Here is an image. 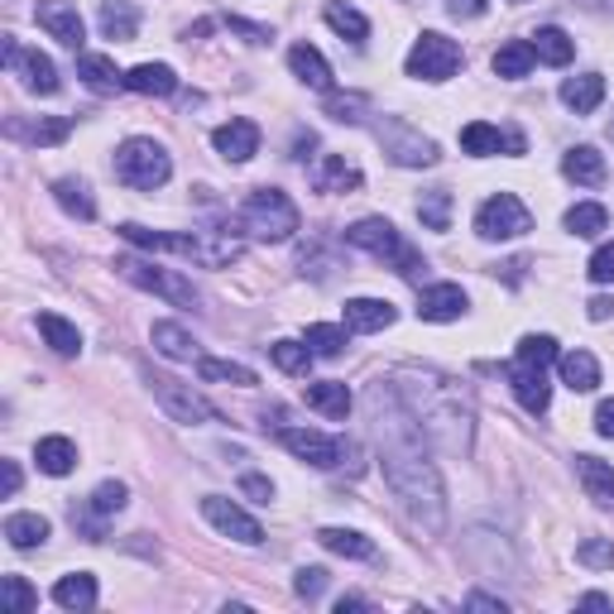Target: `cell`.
I'll list each match as a JSON object with an SVG mask.
<instances>
[{
    "label": "cell",
    "mask_w": 614,
    "mask_h": 614,
    "mask_svg": "<svg viewBox=\"0 0 614 614\" xmlns=\"http://www.w3.org/2000/svg\"><path fill=\"white\" fill-rule=\"evenodd\" d=\"M370 605V600H360V595H341V600H336V614H346V610H365Z\"/></svg>",
    "instance_id": "obj_60"
},
{
    "label": "cell",
    "mask_w": 614,
    "mask_h": 614,
    "mask_svg": "<svg viewBox=\"0 0 614 614\" xmlns=\"http://www.w3.org/2000/svg\"><path fill=\"white\" fill-rule=\"evenodd\" d=\"M53 600L63 610H92L96 605V576L92 571H72L53 586Z\"/></svg>",
    "instance_id": "obj_35"
},
{
    "label": "cell",
    "mask_w": 614,
    "mask_h": 614,
    "mask_svg": "<svg viewBox=\"0 0 614 614\" xmlns=\"http://www.w3.org/2000/svg\"><path fill=\"white\" fill-rule=\"evenodd\" d=\"M308 408H317L322 418H332V423H341L346 413H351V389H346L341 380H322V384H308L303 389Z\"/></svg>",
    "instance_id": "obj_25"
},
{
    "label": "cell",
    "mask_w": 614,
    "mask_h": 614,
    "mask_svg": "<svg viewBox=\"0 0 614 614\" xmlns=\"http://www.w3.org/2000/svg\"><path fill=\"white\" fill-rule=\"evenodd\" d=\"M212 144H216V154H221V159L250 164L260 154V125H255V120H245V116H236V120H226V125L212 130Z\"/></svg>",
    "instance_id": "obj_15"
},
{
    "label": "cell",
    "mask_w": 614,
    "mask_h": 614,
    "mask_svg": "<svg viewBox=\"0 0 614 614\" xmlns=\"http://www.w3.org/2000/svg\"><path fill=\"white\" fill-rule=\"evenodd\" d=\"M605 226H610V212L600 207V202H576V207L567 212V231H571V236H586V240H591V236L605 231Z\"/></svg>",
    "instance_id": "obj_43"
},
{
    "label": "cell",
    "mask_w": 614,
    "mask_h": 614,
    "mask_svg": "<svg viewBox=\"0 0 614 614\" xmlns=\"http://www.w3.org/2000/svg\"><path fill=\"white\" fill-rule=\"evenodd\" d=\"M610 135H614V120H610Z\"/></svg>",
    "instance_id": "obj_64"
},
{
    "label": "cell",
    "mask_w": 614,
    "mask_h": 614,
    "mask_svg": "<svg viewBox=\"0 0 614 614\" xmlns=\"http://www.w3.org/2000/svg\"><path fill=\"white\" fill-rule=\"evenodd\" d=\"M10 135H24L29 144H63L72 135V120L68 116H48V120H34V125L10 120Z\"/></svg>",
    "instance_id": "obj_40"
},
{
    "label": "cell",
    "mask_w": 614,
    "mask_h": 614,
    "mask_svg": "<svg viewBox=\"0 0 614 614\" xmlns=\"http://www.w3.org/2000/svg\"><path fill=\"white\" fill-rule=\"evenodd\" d=\"M279 442L298 456V461L317 466V471H336V466L351 456V447H346L341 437H327V432H317V428H284Z\"/></svg>",
    "instance_id": "obj_12"
},
{
    "label": "cell",
    "mask_w": 614,
    "mask_h": 614,
    "mask_svg": "<svg viewBox=\"0 0 614 614\" xmlns=\"http://www.w3.org/2000/svg\"><path fill=\"white\" fill-rule=\"evenodd\" d=\"M370 418H375V447H380V471L404 514L423 533H442L447 528V490L428 456V432L418 418L404 408L394 384H375L370 389Z\"/></svg>",
    "instance_id": "obj_1"
},
{
    "label": "cell",
    "mask_w": 614,
    "mask_h": 614,
    "mask_svg": "<svg viewBox=\"0 0 614 614\" xmlns=\"http://www.w3.org/2000/svg\"><path fill=\"white\" fill-rule=\"evenodd\" d=\"M173 164H168V149L154 140H125L116 149V178L125 188H140V192H154L168 183Z\"/></svg>",
    "instance_id": "obj_6"
},
{
    "label": "cell",
    "mask_w": 614,
    "mask_h": 614,
    "mask_svg": "<svg viewBox=\"0 0 614 614\" xmlns=\"http://www.w3.org/2000/svg\"><path fill=\"white\" fill-rule=\"evenodd\" d=\"M576 480H581L586 499H595L600 509L614 504V466H605L600 456H576Z\"/></svg>",
    "instance_id": "obj_21"
},
{
    "label": "cell",
    "mask_w": 614,
    "mask_h": 614,
    "mask_svg": "<svg viewBox=\"0 0 614 614\" xmlns=\"http://www.w3.org/2000/svg\"><path fill=\"white\" fill-rule=\"evenodd\" d=\"M509 384H514V399H519L528 413H547L552 389H547V370L533 365H509Z\"/></svg>",
    "instance_id": "obj_20"
},
{
    "label": "cell",
    "mask_w": 614,
    "mask_h": 614,
    "mask_svg": "<svg viewBox=\"0 0 614 614\" xmlns=\"http://www.w3.org/2000/svg\"><path fill=\"white\" fill-rule=\"evenodd\" d=\"M312 188L317 192H356L365 178H360V168L346 159V154H322L317 164H312Z\"/></svg>",
    "instance_id": "obj_18"
},
{
    "label": "cell",
    "mask_w": 614,
    "mask_h": 614,
    "mask_svg": "<svg viewBox=\"0 0 614 614\" xmlns=\"http://www.w3.org/2000/svg\"><path fill=\"white\" fill-rule=\"evenodd\" d=\"M34 20H39L44 29L53 34L58 44H68V48H82V39H87V24H82L72 0H39V5H34Z\"/></svg>",
    "instance_id": "obj_16"
},
{
    "label": "cell",
    "mask_w": 614,
    "mask_h": 614,
    "mask_svg": "<svg viewBox=\"0 0 614 614\" xmlns=\"http://www.w3.org/2000/svg\"><path fill=\"white\" fill-rule=\"evenodd\" d=\"M562 173L571 178V183H605V154L591 149V144H576V149H567V159H562Z\"/></svg>",
    "instance_id": "obj_30"
},
{
    "label": "cell",
    "mask_w": 614,
    "mask_h": 614,
    "mask_svg": "<svg viewBox=\"0 0 614 614\" xmlns=\"http://www.w3.org/2000/svg\"><path fill=\"white\" fill-rule=\"evenodd\" d=\"M120 236L130 240V245H140V250H168V255H183L192 264H202V269H226V264H236L240 260V236L231 231H183V236H173V231H149V226H135V221H125L120 226Z\"/></svg>",
    "instance_id": "obj_3"
},
{
    "label": "cell",
    "mask_w": 614,
    "mask_h": 614,
    "mask_svg": "<svg viewBox=\"0 0 614 614\" xmlns=\"http://www.w3.org/2000/svg\"><path fill=\"white\" fill-rule=\"evenodd\" d=\"M240 226L255 240H264V245H284L303 226V216H298L293 197L284 188H255L245 197V207H240Z\"/></svg>",
    "instance_id": "obj_5"
},
{
    "label": "cell",
    "mask_w": 614,
    "mask_h": 614,
    "mask_svg": "<svg viewBox=\"0 0 614 614\" xmlns=\"http://www.w3.org/2000/svg\"><path fill=\"white\" fill-rule=\"evenodd\" d=\"M293 591L303 600H317L322 591H327V571H322V567H303V571H298V581H293Z\"/></svg>",
    "instance_id": "obj_53"
},
{
    "label": "cell",
    "mask_w": 614,
    "mask_h": 614,
    "mask_svg": "<svg viewBox=\"0 0 614 614\" xmlns=\"http://www.w3.org/2000/svg\"><path fill=\"white\" fill-rule=\"evenodd\" d=\"M149 389H154V399H159V408L173 423H188V428H197V423H221V413L202 399L192 384H178V380H168V375H154L149 380Z\"/></svg>",
    "instance_id": "obj_10"
},
{
    "label": "cell",
    "mask_w": 614,
    "mask_h": 614,
    "mask_svg": "<svg viewBox=\"0 0 614 614\" xmlns=\"http://www.w3.org/2000/svg\"><path fill=\"white\" fill-rule=\"evenodd\" d=\"M15 490H20V466L5 461V495H15Z\"/></svg>",
    "instance_id": "obj_59"
},
{
    "label": "cell",
    "mask_w": 614,
    "mask_h": 614,
    "mask_svg": "<svg viewBox=\"0 0 614 614\" xmlns=\"http://www.w3.org/2000/svg\"><path fill=\"white\" fill-rule=\"evenodd\" d=\"M53 202H58V207H63L68 216H77V221H92V216H96L92 188L82 183V178H58V183H53Z\"/></svg>",
    "instance_id": "obj_34"
},
{
    "label": "cell",
    "mask_w": 614,
    "mask_h": 614,
    "mask_svg": "<svg viewBox=\"0 0 614 614\" xmlns=\"http://www.w3.org/2000/svg\"><path fill=\"white\" fill-rule=\"evenodd\" d=\"M533 63H538V53H533V44H528V39H509L495 53V72H499V77H509V82L514 77H528Z\"/></svg>",
    "instance_id": "obj_39"
},
{
    "label": "cell",
    "mask_w": 614,
    "mask_h": 614,
    "mask_svg": "<svg viewBox=\"0 0 614 614\" xmlns=\"http://www.w3.org/2000/svg\"><path fill=\"white\" fill-rule=\"evenodd\" d=\"M197 375H202V380H216V384H240V389L260 384L255 370H250V365H236V360H197Z\"/></svg>",
    "instance_id": "obj_44"
},
{
    "label": "cell",
    "mask_w": 614,
    "mask_h": 614,
    "mask_svg": "<svg viewBox=\"0 0 614 614\" xmlns=\"http://www.w3.org/2000/svg\"><path fill=\"white\" fill-rule=\"evenodd\" d=\"M370 111V101L360 92H327V116L332 120H346V125H360Z\"/></svg>",
    "instance_id": "obj_48"
},
{
    "label": "cell",
    "mask_w": 614,
    "mask_h": 614,
    "mask_svg": "<svg viewBox=\"0 0 614 614\" xmlns=\"http://www.w3.org/2000/svg\"><path fill=\"white\" fill-rule=\"evenodd\" d=\"M96 24H101L106 39L130 44V39L140 34V10L130 5V0H101V10H96Z\"/></svg>",
    "instance_id": "obj_22"
},
{
    "label": "cell",
    "mask_w": 614,
    "mask_h": 614,
    "mask_svg": "<svg viewBox=\"0 0 614 614\" xmlns=\"http://www.w3.org/2000/svg\"><path fill=\"white\" fill-rule=\"evenodd\" d=\"M557 360V341L552 336H523L519 351H514V365H533V370H547Z\"/></svg>",
    "instance_id": "obj_47"
},
{
    "label": "cell",
    "mask_w": 614,
    "mask_h": 614,
    "mask_svg": "<svg viewBox=\"0 0 614 614\" xmlns=\"http://www.w3.org/2000/svg\"><path fill=\"white\" fill-rule=\"evenodd\" d=\"M77 77L87 82L92 92H101V96H111L116 87H125V77H120L116 63H111L106 53H82V58H77Z\"/></svg>",
    "instance_id": "obj_31"
},
{
    "label": "cell",
    "mask_w": 614,
    "mask_h": 614,
    "mask_svg": "<svg viewBox=\"0 0 614 614\" xmlns=\"http://www.w3.org/2000/svg\"><path fill=\"white\" fill-rule=\"evenodd\" d=\"M418 221H423L428 231H452V192L447 188L423 192V202H418Z\"/></svg>",
    "instance_id": "obj_42"
},
{
    "label": "cell",
    "mask_w": 614,
    "mask_h": 614,
    "mask_svg": "<svg viewBox=\"0 0 614 614\" xmlns=\"http://www.w3.org/2000/svg\"><path fill=\"white\" fill-rule=\"evenodd\" d=\"M394 303H384V298H351L346 303V327L351 332H384V327H394Z\"/></svg>",
    "instance_id": "obj_23"
},
{
    "label": "cell",
    "mask_w": 614,
    "mask_h": 614,
    "mask_svg": "<svg viewBox=\"0 0 614 614\" xmlns=\"http://www.w3.org/2000/svg\"><path fill=\"white\" fill-rule=\"evenodd\" d=\"M149 341H154V351L168 356V360H192V356H197V341H192L178 322H154Z\"/></svg>",
    "instance_id": "obj_36"
},
{
    "label": "cell",
    "mask_w": 614,
    "mask_h": 614,
    "mask_svg": "<svg viewBox=\"0 0 614 614\" xmlns=\"http://www.w3.org/2000/svg\"><path fill=\"white\" fill-rule=\"evenodd\" d=\"M269 356H274V365H279L284 375H308L312 370V346L308 341H274Z\"/></svg>",
    "instance_id": "obj_45"
},
{
    "label": "cell",
    "mask_w": 614,
    "mask_h": 614,
    "mask_svg": "<svg viewBox=\"0 0 614 614\" xmlns=\"http://www.w3.org/2000/svg\"><path fill=\"white\" fill-rule=\"evenodd\" d=\"M528 44H533V53L543 58V63H552V68H567V63H571V53H576V39H571L567 29H557V24L538 29Z\"/></svg>",
    "instance_id": "obj_32"
},
{
    "label": "cell",
    "mask_w": 614,
    "mask_h": 614,
    "mask_svg": "<svg viewBox=\"0 0 614 614\" xmlns=\"http://www.w3.org/2000/svg\"><path fill=\"white\" fill-rule=\"evenodd\" d=\"M595 432L600 437H614V399H605L595 408Z\"/></svg>",
    "instance_id": "obj_56"
},
{
    "label": "cell",
    "mask_w": 614,
    "mask_h": 614,
    "mask_svg": "<svg viewBox=\"0 0 614 614\" xmlns=\"http://www.w3.org/2000/svg\"><path fill=\"white\" fill-rule=\"evenodd\" d=\"M447 10L456 20H475V15H485V0H447Z\"/></svg>",
    "instance_id": "obj_55"
},
{
    "label": "cell",
    "mask_w": 614,
    "mask_h": 614,
    "mask_svg": "<svg viewBox=\"0 0 614 614\" xmlns=\"http://www.w3.org/2000/svg\"><path fill=\"white\" fill-rule=\"evenodd\" d=\"M317 543L336 552V557H351V562H375L380 552L370 543L365 533H356V528H317Z\"/></svg>",
    "instance_id": "obj_26"
},
{
    "label": "cell",
    "mask_w": 614,
    "mask_h": 614,
    "mask_svg": "<svg viewBox=\"0 0 614 614\" xmlns=\"http://www.w3.org/2000/svg\"><path fill=\"white\" fill-rule=\"evenodd\" d=\"M5 68L20 72V82H24L29 92H39V96H53V92H58V68L48 63L39 48H24V44H15V39H5Z\"/></svg>",
    "instance_id": "obj_14"
},
{
    "label": "cell",
    "mask_w": 614,
    "mask_h": 614,
    "mask_svg": "<svg viewBox=\"0 0 614 614\" xmlns=\"http://www.w3.org/2000/svg\"><path fill=\"white\" fill-rule=\"evenodd\" d=\"M586 317H591V322H610L614 317V298H591V303H586Z\"/></svg>",
    "instance_id": "obj_57"
},
{
    "label": "cell",
    "mask_w": 614,
    "mask_h": 614,
    "mask_svg": "<svg viewBox=\"0 0 614 614\" xmlns=\"http://www.w3.org/2000/svg\"><path fill=\"white\" fill-rule=\"evenodd\" d=\"M576 562L591 567V571H610L614 567V543L610 538H586V543L576 547Z\"/></svg>",
    "instance_id": "obj_51"
},
{
    "label": "cell",
    "mask_w": 614,
    "mask_h": 614,
    "mask_svg": "<svg viewBox=\"0 0 614 614\" xmlns=\"http://www.w3.org/2000/svg\"><path fill=\"white\" fill-rule=\"evenodd\" d=\"M394 394L404 399V408L418 418V428L428 432V442H437L442 452L466 456L475 437V399L456 375L428 365H404L389 375Z\"/></svg>",
    "instance_id": "obj_2"
},
{
    "label": "cell",
    "mask_w": 614,
    "mask_h": 614,
    "mask_svg": "<svg viewBox=\"0 0 614 614\" xmlns=\"http://www.w3.org/2000/svg\"><path fill=\"white\" fill-rule=\"evenodd\" d=\"M125 87L140 96H173L178 92V72L168 63H140L125 72Z\"/></svg>",
    "instance_id": "obj_27"
},
{
    "label": "cell",
    "mask_w": 614,
    "mask_h": 614,
    "mask_svg": "<svg viewBox=\"0 0 614 614\" xmlns=\"http://www.w3.org/2000/svg\"><path fill=\"white\" fill-rule=\"evenodd\" d=\"M586 274H591V284H614V240H605V245L595 250Z\"/></svg>",
    "instance_id": "obj_52"
},
{
    "label": "cell",
    "mask_w": 614,
    "mask_h": 614,
    "mask_svg": "<svg viewBox=\"0 0 614 614\" xmlns=\"http://www.w3.org/2000/svg\"><path fill=\"white\" fill-rule=\"evenodd\" d=\"M475 231L485 240H519L533 231V216H528V207L514 192H495V197L475 212Z\"/></svg>",
    "instance_id": "obj_11"
},
{
    "label": "cell",
    "mask_w": 614,
    "mask_h": 614,
    "mask_svg": "<svg viewBox=\"0 0 614 614\" xmlns=\"http://www.w3.org/2000/svg\"><path fill=\"white\" fill-rule=\"evenodd\" d=\"M346 245H356V250H365V255H375L380 264H394V269L404 274L408 284H423V269H428V260L418 255L408 240L394 231L384 216H365V221H356V226H346Z\"/></svg>",
    "instance_id": "obj_4"
},
{
    "label": "cell",
    "mask_w": 614,
    "mask_h": 614,
    "mask_svg": "<svg viewBox=\"0 0 614 614\" xmlns=\"http://www.w3.org/2000/svg\"><path fill=\"white\" fill-rule=\"evenodd\" d=\"M202 514H207V523L216 528V533L236 538V543H245V547H260L264 543L260 519H250V514L240 509V504H231L226 495H207V499H202Z\"/></svg>",
    "instance_id": "obj_13"
},
{
    "label": "cell",
    "mask_w": 614,
    "mask_h": 614,
    "mask_svg": "<svg viewBox=\"0 0 614 614\" xmlns=\"http://www.w3.org/2000/svg\"><path fill=\"white\" fill-rule=\"evenodd\" d=\"M34 461H39V471H48V475H68L72 466H77V447H72L68 437H44L39 447H34Z\"/></svg>",
    "instance_id": "obj_38"
},
{
    "label": "cell",
    "mask_w": 614,
    "mask_h": 614,
    "mask_svg": "<svg viewBox=\"0 0 614 614\" xmlns=\"http://www.w3.org/2000/svg\"><path fill=\"white\" fill-rule=\"evenodd\" d=\"M375 135H380V144H384V154H389V159L399 164V168H432V164L442 159L437 144H432L423 130L408 125V120H380Z\"/></svg>",
    "instance_id": "obj_9"
},
{
    "label": "cell",
    "mask_w": 614,
    "mask_h": 614,
    "mask_svg": "<svg viewBox=\"0 0 614 614\" xmlns=\"http://www.w3.org/2000/svg\"><path fill=\"white\" fill-rule=\"evenodd\" d=\"M240 490H245L250 499H260V504L274 499V480H264V475H240Z\"/></svg>",
    "instance_id": "obj_54"
},
{
    "label": "cell",
    "mask_w": 614,
    "mask_h": 614,
    "mask_svg": "<svg viewBox=\"0 0 614 614\" xmlns=\"http://www.w3.org/2000/svg\"><path fill=\"white\" fill-rule=\"evenodd\" d=\"M312 144H317V140H312V135H298V140H293V149H298V159H308V149H312Z\"/></svg>",
    "instance_id": "obj_62"
},
{
    "label": "cell",
    "mask_w": 614,
    "mask_h": 614,
    "mask_svg": "<svg viewBox=\"0 0 614 614\" xmlns=\"http://www.w3.org/2000/svg\"><path fill=\"white\" fill-rule=\"evenodd\" d=\"M461 44L447 39V34H437V29H423L418 34V44L408 48V77H418V82H447L456 77V68H461Z\"/></svg>",
    "instance_id": "obj_7"
},
{
    "label": "cell",
    "mask_w": 614,
    "mask_h": 614,
    "mask_svg": "<svg viewBox=\"0 0 614 614\" xmlns=\"http://www.w3.org/2000/svg\"><path fill=\"white\" fill-rule=\"evenodd\" d=\"M466 312V288L461 284H432L418 293V317L423 322H456Z\"/></svg>",
    "instance_id": "obj_17"
},
{
    "label": "cell",
    "mask_w": 614,
    "mask_h": 614,
    "mask_svg": "<svg viewBox=\"0 0 614 614\" xmlns=\"http://www.w3.org/2000/svg\"><path fill=\"white\" fill-rule=\"evenodd\" d=\"M0 600H5L10 614H29L39 610V591H34L24 576H0Z\"/></svg>",
    "instance_id": "obj_46"
},
{
    "label": "cell",
    "mask_w": 614,
    "mask_h": 614,
    "mask_svg": "<svg viewBox=\"0 0 614 614\" xmlns=\"http://www.w3.org/2000/svg\"><path fill=\"white\" fill-rule=\"evenodd\" d=\"M576 605H581V610H610V595H581Z\"/></svg>",
    "instance_id": "obj_61"
},
{
    "label": "cell",
    "mask_w": 614,
    "mask_h": 614,
    "mask_svg": "<svg viewBox=\"0 0 614 614\" xmlns=\"http://www.w3.org/2000/svg\"><path fill=\"white\" fill-rule=\"evenodd\" d=\"M461 149L466 154H475V159H485V154H499V149H509V154H523V135H504L499 125H485V120H471V125L461 130Z\"/></svg>",
    "instance_id": "obj_19"
},
{
    "label": "cell",
    "mask_w": 614,
    "mask_h": 614,
    "mask_svg": "<svg viewBox=\"0 0 614 614\" xmlns=\"http://www.w3.org/2000/svg\"><path fill=\"white\" fill-rule=\"evenodd\" d=\"M322 20L332 24L341 39H351V44H365L370 39V20L360 15L356 5H346V0H327V10H322Z\"/></svg>",
    "instance_id": "obj_33"
},
{
    "label": "cell",
    "mask_w": 614,
    "mask_h": 614,
    "mask_svg": "<svg viewBox=\"0 0 614 614\" xmlns=\"http://www.w3.org/2000/svg\"><path fill=\"white\" fill-rule=\"evenodd\" d=\"M562 101H567L576 116H591L595 106L605 101V77H600V72H581V77H567V82H562Z\"/></svg>",
    "instance_id": "obj_29"
},
{
    "label": "cell",
    "mask_w": 614,
    "mask_h": 614,
    "mask_svg": "<svg viewBox=\"0 0 614 614\" xmlns=\"http://www.w3.org/2000/svg\"><path fill=\"white\" fill-rule=\"evenodd\" d=\"M303 341L312 346V356H327V360H332V356H341V351H346V327H327V322H312Z\"/></svg>",
    "instance_id": "obj_49"
},
{
    "label": "cell",
    "mask_w": 614,
    "mask_h": 614,
    "mask_svg": "<svg viewBox=\"0 0 614 614\" xmlns=\"http://www.w3.org/2000/svg\"><path fill=\"white\" fill-rule=\"evenodd\" d=\"M557 370H562V384H567L571 394H591L600 384V360L591 351H567L557 356Z\"/></svg>",
    "instance_id": "obj_28"
},
{
    "label": "cell",
    "mask_w": 614,
    "mask_h": 614,
    "mask_svg": "<svg viewBox=\"0 0 614 614\" xmlns=\"http://www.w3.org/2000/svg\"><path fill=\"white\" fill-rule=\"evenodd\" d=\"M288 68H293V77L308 82V87L332 92V68H327V58H322L312 44H293V48H288Z\"/></svg>",
    "instance_id": "obj_24"
},
{
    "label": "cell",
    "mask_w": 614,
    "mask_h": 614,
    "mask_svg": "<svg viewBox=\"0 0 614 614\" xmlns=\"http://www.w3.org/2000/svg\"><path fill=\"white\" fill-rule=\"evenodd\" d=\"M39 336L53 346L58 356H77L82 351V332L72 327L68 317H58V312H39Z\"/></svg>",
    "instance_id": "obj_37"
},
{
    "label": "cell",
    "mask_w": 614,
    "mask_h": 614,
    "mask_svg": "<svg viewBox=\"0 0 614 614\" xmlns=\"http://www.w3.org/2000/svg\"><path fill=\"white\" fill-rule=\"evenodd\" d=\"M5 538H10V547H39L44 538H48V519H39V514H10L5 519Z\"/></svg>",
    "instance_id": "obj_41"
},
{
    "label": "cell",
    "mask_w": 614,
    "mask_h": 614,
    "mask_svg": "<svg viewBox=\"0 0 614 614\" xmlns=\"http://www.w3.org/2000/svg\"><path fill=\"white\" fill-rule=\"evenodd\" d=\"M125 504H130V490L120 485V480H106V485H96V495H92V509L101 514V519H116Z\"/></svg>",
    "instance_id": "obj_50"
},
{
    "label": "cell",
    "mask_w": 614,
    "mask_h": 614,
    "mask_svg": "<svg viewBox=\"0 0 614 614\" xmlns=\"http://www.w3.org/2000/svg\"><path fill=\"white\" fill-rule=\"evenodd\" d=\"M586 10H614V0H581Z\"/></svg>",
    "instance_id": "obj_63"
},
{
    "label": "cell",
    "mask_w": 614,
    "mask_h": 614,
    "mask_svg": "<svg viewBox=\"0 0 614 614\" xmlns=\"http://www.w3.org/2000/svg\"><path fill=\"white\" fill-rule=\"evenodd\" d=\"M466 610H509V605H504V600L499 595H466Z\"/></svg>",
    "instance_id": "obj_58"
},
{
    "label": "cell",
    "mask_w": 614,
    "mask_h": 614,
    "mask_svg": "<svg viewBox=\"0 0 614 614\" xmlns=\"http://www.w3.org/2000/svg\"><path fill=\"white\" fill-rule=\"evenodd\" d=\"M116 269H120V279H130L135 288H144V293H159L178 308H197V288H192L183 274L159 269V264H149V260H130V255H120Z\"/></svg>",
    "instance_id": "obj_8"
}]
</instances>
